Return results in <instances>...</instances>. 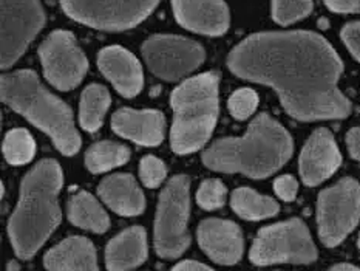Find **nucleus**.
Wrapping results in <instances>:
<instances>
[{"label": "nucleus", "mask_w": 360, "mask_h": 271, "mask_svg": "<svg viewBox=\"0 0 360 271\" xmlns=\"http://www.w3.org/2000/svg\"><path fill=\"white\" fill-rule=\"evenodd\" d=\"M334 271H359L360 268L356 265H349V263H339V265L331 267Z\"/></svg>", "instance_id": "nucleus-35"}, {"label": "nucleus", "mask_w": 360, "mask_h": 271, "mask_svg": "<svg viewBox=\"0 0 360 271\" xmlns=\"http://www.w3.org/2000/svg\"><path fill=\"white\" fill-rule=\"evenodd\" d=\"M112 129L122 138L141 146H158L164 139L166 118L158 111L120 108L112 116Z\"/></svg>", "instance_id": "nucleus-17"}, {"label": "nucleus", "mask_w": 360, "mask_h": 271, "mask_svg": "<svg viewBox=\"0 0 360 271\" xmlns=\"http://www.w3.org/2000/svg\"><path fill=\"white\" fill-rule=\"evenodd\" d=\"M347 144H348L351 157L360 161V127H354L348 132Z\"/></svg>", "instance_id": "nucleus-33"}, {"label": "nucleus", "mask_w": 360, "mask_h": 271, "mask_svg": "<svg viewBox=\"0 0 360 271\" xmlns=\"http://www.w3.org/2000/svg\"><path fill=\"white\" fill-rule=\"evenodd\" d=\"M360 220V184L342 178L320 192L317 201L319 236L325 246H338Z\"/></svg>", "instance_id": "nucleus-8"}, {"label": "nucleus", "mask_w": 360, "mask_h": 271, "mask_svg": "<svg viewBox=\"0 0 360 271\" xmlns=\"http://www.w3.org/2000/svg\"><path fill=\"white\" fill-rule=\"evenodd\" d=\"M258 106V95L252 89H240L232 93L228 101L229 112L236 120H246L255 112Z\"/></svg>", "instance_id": "nucleus-28"}, {"label": "nucleus", "mask_w": 360, "mask_h": 271, "mask_svg": "<svg viewBox=\"0 0 360 271\" xmlns=\"http://www.w3.org/2000/svg\"><path fill=\"white\" fill-rule=\"evenodd\" d=\"M249 258L255 265L311 263L317 259V248L307 225L300 219H291L260 229Z\"/></svg>", "instance_id": "nucleus-7"}, {"label": "nucleus", "mask_w": 360, "mask_h": 271, "mask_svg": "<svg viewBox=\"0 0 360 271\" xmlns=\"http://www.w3.org/2000/svg\"><path fill=\"white\" fill-rule=\"evenodd\" d=\"M98 67L122 96L133 98L143 90V67L135 54L122 46L112 45L101 50L98 54Z\"/></svg>", "instance_id": "nucleus-16"}, {"label": "nucleus", "mask_w": 360, "mask_h": 271, "mask_svg": "<svg viewBox=\"0 0 360 271\" xmlns=\"http://www.w3.org/2000/svg\"><path fill=\"white\" fill-rule=\"evenodd\" d=\"M67 214L68 220L76 225L77 228L98 232V234L105 232L110 227V219H108L104 208L87 191H77L70 197Z\"/></svg>", "instance_id": "nucleus-21"}, {"label": "nucleus", "mask_w": 360, "mask_h": 271, "mask_svg": "<svg viewBox=\"0 0 360 271\" xmlns=\"http://www.w3.org/2000/svg\"><path fill=\"white\" fill-rule=\"evenodd\" d=\"M129 158L130 151L127 146L115 141H98L90 146L85 153V166L93 174H103L125 165Z\"/></svg>", "instance_id": "nucleus-24"}, {"label": "nucleus", "mask_w": 360, "mask_h": 271, "mask_svg": "<svg viewBox=\"0 0 360 271\" xmlns=\"http://www.w3.org/2000/svg\"><path fill=\"white\" fill-rule=\"evenodd\" d=\"M148 70L160 80L175 82L195 72L206 58L202 45L183 36L158 34L143 44Z\"/></svg>", "instance_id": "nucleus-10"}, {"label": "nucleus", "mask_w": 360, "mask_h": 271, "mask_svg": "<svg viewBox=\"0 0 360 271\" xmlns=\"http://www.w3.org/2000/svg\"><path fill=\"white\" fill-rule=\"evenodd\" d=\"M231 206L245 220H263L278 213V203L276 200L260 196L250 188H238L233 191Z\"/></svg>", "instance_id": "nucleus-23"}, {"label": "nucleus", "mask_w": 360, "mask_h": 271, "mask_svg": "<svg viewBox=\"0 0 360 271\" xmlns=\"http://www.w3.org/2000/svg\"><path fill=\"white\" fill-rule=\"evenodd\" d=\"M44 265L46 270H98L96 250L89 239L75 236L68 237L45 254Z\"/></svg>", "instance_id": "nucleus-20"}, {"label": "nucleus", "mask_w": 360, "mask_h": 271, "mask_svg": "<svg viewBox=\"0 0 360 271\" xmlns=\"http://www.w3.org/2000/svg\"><path fill=\"white\" fill-rule=\"evenodd\" d=\"M110 93L104 85L91 84L87 89H84L79 103V122L84 130H99L108 107H110Z\"/></svg>", "instance_id": "nucleus-22"}, {"label": "nucleus", "mask_w": 360, "mask_h": 271, "mask_svg": "<svg viewBox=\"0 0 360 271\" xmlns=\"http://www.w3.org/2000/svg\"><path fill=\"white\" fill-rule=\"evenodd\" d=\"M36 143L27 129H13L4 139V155L13 166L27 165L34 158Z\"/></svg>", "instance_id": "nucleus-25"}, {"label": "nucleus", "mask_w": 360, "mask_h": 271, "mask_svg": "<svg viewBox=\"0 0 360 271\" xmlns=\"http://www.w3.org/2000/svg\"><path fill=\"white\" fill-rule=\"evenodd\" d=\"M340 36L351 54L360 62V22L348 23V25L343 27Z\"/></svg>", "instance_id": "nucleus-30"}, {"label": "nucleus", "mask_w": 360, "mask_h": 271, "mask_svg": "<svg viewBox=\"0 0 360 271\" xmlns=\"http://www.w3.org/2000/svg\"><path fill=\"white\" fill-rule=\"evenodd\" d=\"M226 194H228V189H226L223 182L218 180V178H209V180H205L200 186L197 192V203L202 209L214 211V209L224 205Z\"/></svg>", "instance_id": "nucleus-27"}, {"label": "nucleus", "mask_w": 360, "mask_h": 271, "mask_svg": "<svg viewBox=\"0 0 360 271\" xmlns=\"http://www.w3.org/2000/svg\"><path fill=\"white\" fill-rule=\"evenodd\" d=\"M45 25L39 0H2V68H10Z\"/></svg>", "instance_id": "nucleus-12"}, {"label": "nucleus", "mask_w": 360, "mask_h": 271, "mask_svg": "<svg viewBox=\"0 0 360 271\" xmlns=\"http://www.w3.org/2000/svg\"><path fill=\"white\" fill-rule=\"evenodd\" d=\"M166 165H164L160 158L153 157V155H147V157L141 160L139 177L141 182H143L147 188H158L164 182V178H166Z\"/></svg>", "instance_id": "nucleus-29"}, {"label": "nucleus", "mask_w": 360, "mask_h": 271, "mask_svg": "<svg viewBox=\"0 0 360 271\" xmlns=\"http://www.w3.org/2000/svg\"><path fill=\"white\" fill-rule=\"evenodd\" d=\"M191 211L189 178L175 175L162 189L155 219V251L162 259H176L191 245L187 220Z\"/></svg>", "instance_id": "nucleus-6"}, {"label": "nucleus", "mask_w": 360, "mask_h": 271, "mask_svg": "<svg viewBox=\"0 0 360 271\" xmlns=\"http://www.w3.org/2000/svg\"><path fill=\"white\" fill-rule=\"evenodd\" d=\"M218 84L220 76L207 72L184 81L172 93L174 124L170 146L175 153L187 155L200 151L212 135L220 108Z\"/></svg>", "instance_id": "nucleus-5"}, {"label": "nucleus", "mask_w": 360, "mask_h": 271, "mask_svg": "<svg viewBox=\"0 0 360 271\" xmlns=\"http://www.w3.org/2000/svg\"><path fill=\"white\" fill-rule=\"evenodd\" d=\"M62 169L56 160H42L23 177L20 198L8 222V236L18 258L27 260L39 251L60 223L58 196Z\"/></svg>", "instance_id": "nucleus-3"}, {"label": "nucleus", "mask_w": 360, "mask_h": 271, "mask_svg": "<svg viewBox=\"0 0 360 271\" xmlns=\"http://www.w3.org/2000/svg\"><path fill=\"white\" fill-rule=\"evenodd\" d=\"M2 101L14 112L25 116L53 139L58 149L72 157L81 149V137L75 127L73 112L54 96L31 70H18L2 76Z\"/></svg>", "instance_id": "nucleus-4"}, {"label": "nucleus", "mask_w": 360, "mask_h": 271, "mask_svg": "<svg viewBox=\"0 0 360 271\" xmlns=\"http://www.w3.org/2000/svg\"><path fill=\"white\" fill-rule=\"evenodd\" d=\"M158 4L160 0H60L62 10L68 18L104 31L136 27Z\"/></svg>", "instance_id": "nucleus-9"}, {"label": "nucleus", "mask_w": 360, "mask_h": 271, "mask_svg": "<svg viewBox=\"0 0 360 271\" xmlns=\"http://www.w3.org/2000/svg\"><path fill=\"white\" fill-rule=\"evenodd\" d=\"M19 267L18 265H14V263H10V265H8V270H18Z\"/></svg>", "instance_id": "nucleus-36"}, {"label": "nucleus", "mask_w": 360, "mask_h": 271, "mask_svg": "<svg viewBox=\"0 0 360 271\" xmlns=\"http://www.w3.org/2000/svg\"><path fill=\"white\" fill-rule=\"evenodd\" d=\"M175 271H210L212 270V267L209 265H205V263L201 262H197V260H183L176 263V265L174 267Z\"/></svg>", "instance_id": "nucleus-34"}, {"label": "nucleus", "mask_w": 360, "mask_h": 271, "mask_svg": "<svg viewBox=\"0 0 360 271\" xmlns=\"http://www.w3.org/2000/svg\"><path fill=\"white\" fill-rule=\"evenodd\" d=\"M98 194L112 211L124 217L139 215L146 209L144 194L130 174L105 177L98 186Z\"/></svg>", "instance_id": "nucleus-18"}, {"label": "nucleus", "mask_w": 360, "mask_h": 271, "mask_svg": "<svg viewBox=\"0 0 360 271\" xmlns=\"http://www.w3.org/2000/svg\"><path fill=\"white\" fill-rule=\"evenodd\" d=\"M274 189L281 200L292 201L299 191V183L292 175H281L274 182Z\"/></svg>", "instance_id": "nucleus-31"}, {"label": "nucleus", "mask_w": 360, "mask_h": 271, "mask_svg": "<svg viewBox=\"0 0 360 271\" xmlns=\"http://www.w3.org/2000/svg\"><path fill=\"white\" fill-rule=\"evenodd\" d=\"M178 23L205 36H221L229 28V8L223 0H172Z\"/></svg>", "instance_id": "nucleus-14"}, {"label": "nucleus", "mask_w": 360, "mask_h": 271, "mask_svg": "<svg viewBox=\"0 0 360 271\" xmlns=\"http://www.w3.org/2000/svg\"><path fill=\"white\" fill-rule=\"evenodd\" d=\"M292 138L268 113H260L243 137L218 139L202 152L205 166L215 172L266 178L292 155Z\"/></svg>", "instance_id": "nucleus-2"}, {"label": "nucleus", "mask_w": 360, "mask_h": 271, "mask_svg": "<svg viewBox=\"0 0 360 271\" xmlns=\"http://www.w3.org/2000/svg\"><path fill=\"white\" fill-rule=\"evenodd\" d=\"M233 75L269 85L299 121L340 120L351 113L339 90L343 64L325 37L312 31H268L249 36L228 58Z\"/></svg>", "instance_id": "nucleus-1"}, {"label": "nucleus", "mask_w": 360, "mask_h": 271, "mask_svg": "<svg viewBox=\"0 0 360 271\" xmlns=\"http://www.w3.org/2000/svg\"><path fill=\"white\" fill-rule=\"evenodd\" d=\"M312 0H272V18L280 25H291L311 14Z\"/></svg>", "instance_id": "nucleus-26"}, {"label": "nucleus", "mask_w": 360, "mask_h": 271, "mask_svg": "<svg viewBox=\"0 0 360 271\" xmlns=\"http://www.w3.org/2000/svg\"><path fill=\"white\" fill-rule=\"evenodd\" d=\"M45 77L54 87L67 92L81 84L89 70V61L77 45L75 36L58 30L39 46Z\"/></svg>", "instance_id": "nucleus-11"}, {"label": "nucleus", "mask_w": 360, "mask_h": 271, "mask_svg": "<svg viewBox=\"0 0 360 271\" xmlns=\"http://www.w3.org/2000/svg\"><path fill=\"white\" fill-rule=\"evenodd\" d=\"M342 163L333 134L325 127L314 130L300 153V175L304 184L317 186L330 178Z\"/></svg>", "instance_id": "nucleus-13"}, {"label": "nucleus", "mask_w": 360, "mask_h": 271, "mask_svg": "<svg viewBox=\"0 0 360 271\" xmlns=\"http://www.w3.org/2000/svg\"><path fill=\"white\" fill-rule=\"evenodd\" d=\"M357 245H359V248H360V236H359V240H357Z\"/></svg>", "instance_id": "nucleus-37"}, {"label": "nucleus", "mask_w": 360, "mask_h": 271, "mask_svg": "<svg viewBox=\"0 0 360 271\" xmlns=\"http://www.w3.org/2000/svg\"><path fill=\"white\" fill-rule=\"evenodd\" d=\"M197 237L201 250L220 265H236L243 256V234L237 223L207 219L200 223Z\"/></svg>", "instance_id": "nucleus-15"}, {"label": "nucleus", "mask_w": 360, "mask_h": 271, "mask_svg": "<svg viewBox=\"0 0 360 271\" xmlns=\"http://www.w3.org/2000/svg\"><path fill=\"white\" fill-rule=\"evenodd\" d=\"M147 259V234L143 227H131L113 237L105 248V267L112 271L133 270Z\"/></svg>", "instance_id": "nucleus-19"}, {"label": "nucleus", "mask_w": 360, "mask_h": 271, "mask_svg": "<svg viewBox=\"0 0 360 271\" xmlns=\"http://www.w3.org/2000/svg\"><path fill=\"white\" fill-rule=\"evenodd\" d=\"M334 13H360V0H323Z\"/></svg>", "instance_id": "nucleus-32"}]
</instances>
